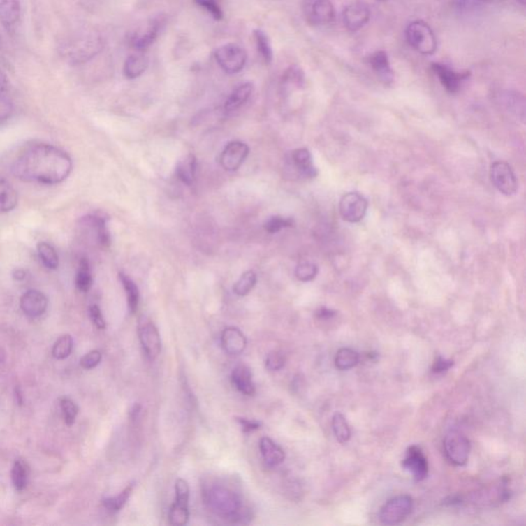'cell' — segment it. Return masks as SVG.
Instances as JSON below:
<instances>
[{"label":"cell","instance_id":"d6a6232c","mask_svg":"<svg viewBox=\"0 0 526 526\" xmlns=\"http://www.w3.org/2000/svg\"><path fill=\"white\" fill-rule=\"evenodd\" d=\"M119 279H121L122 284H123L124 291L126 293V298H128V305L130 307L131 313H136L138 309L139 298H140V294H139L138 287L136 284L134 283L128 276L124 274H119Z\"/></svg>","mask_w":526,"mask_h":526},{"label":"cell","instance_id":"ffe728a7","mask_svg":"<svg viewBox=\"0 0 526 526\" xmlns=\"http://www.w3.org/2000/svg\"><path fill=\"white\" fill-rule=\"evenodd\" d=\"M368 63L383 84L390 85L394 82V71L385 51H377L371 54L368 58Z\"/></svg>","mask_w":526,"mask_h":526},{"label":"cell","instance_id":"6da1fadb","mask_svg":"<svg viewBox=\"0 0 526 526\" xmlns=\"http://www.w3.org/2000/svg\"><path fill=\"white\" fill-rule=\"evenodd\" d=\"M72 171L71 156L52 144L26 146L12 163V173L24 182L54 185L66 180Z\"/></svg>","mask_w":526,"mask_h":526},{"label":"cell","instance_id":"f35d334b","mask_svg":"<svg viewBox=\"0 0 526 526\" xmlns=\"http://www.w3.org/2000/svg\"><path fill=\"white\" fill-rule=\"evenodd\" d=\"M255 41H256L257 49H258L259 53L265 63L270 64L272 61V49L270 45V39L268 36L264 34L261 30H255L254 31Z\"/></svg>","mask_w":526,"mask_h":526},{"label":"cell","instance_id":"db71d44e","mask_svg":"<svg viewBox=\"0 0 526 526\" xmlns=\"http://www.w3.org/2000/svg\"><path fill=\"white\" fill-rule=\"evenodd\" d=\"M25 272L24 270H17L15 272L14 278L17 279V280H23V279H25Z\"/></svg>","mask_w":526,"mask_h":526},{"label":"cell","instance_id":"5bb4252c","mask_svg":"<svg viewBox=\"0 0 526 526\" xmlns=\"http://www.w3.org/2000/svg\"><path fill=\"white\" fill-rule=\"evenodd\" d=\"M305 15L313 25H329L335 18L334 6L330 0H309L305 6Z\"/></svg>","mask_w":526,"mask_h":526},{"label":"cell","instance_id":"3957f363","mask_svg":"<svg viewBox=\"0 0 526 526\" xmlns=\"http://www.w3.org/2000/svg\"><path fill=\"white\" fill-rule=\"evenodd\" d=\"M207 506L218 516L228 520L235 521L242 518L241 497L231 488L222 485H213L205 491Z\"/></svg>","mask_w":526,"mask_h":526},{"label":"cell","instance_id":"44dd1931","mask_svg":"<svg viewBox=\"0 0 526 526\" xmlns=\"http://www.w3.org/2000/svg\"><path fill=\"white\" fill-rule=\"evenodd\" d=\"M231 383L233 386L245 396H253L256 393L252 379L250 368L245 365H239L231 372Z\"/></svg>","mask_w":526,"mask_h":526},{"label":"cell","instance_id":"9a60e30c","mask_svg":"<svg viewBox=\"0 0 526 526\" xmlns=\"http://www.w3.org/2000/svg\"><path fill=\"white\" fill-rule=\"evenodd\" d=\"M249 150V146L244 142H229L220 156L222 168L229 172L237 171L248 156Z\"/></svg>","mask_w":526,"mask_h":526},{"label":"cell","instance_id":"681fc988","mask_svg":"<svg viewBox=\"0 0 526 526\" xmlns=\"http://www.w3.org/2000/svg\"><path fill=\"white\" fill-rule=\"evenodd\" d=\"M453 361L444 359V358L439 356V357L436 358L435 362H434L432 370H433L434 373H443L446 372V371L453 367Z\"/></svg>","mask_w":526,"mask_h":526},{"label":"cell","instance_id":"7dc6e473","mask_svg":"<svg viewBox=\"0 0 526 526\" xmlns=\"http://www.w3.org/2000/svg\"><path fill=\"white\" fill-rule=\"evenodd\" d=\"M89 318H91L93 324L100 330H104L106 328L105 319L102 315L101 309L97 305H93L89 307Z\"/></svg>","mask_w":526,"mask_h":526},{"label":"cell","instance_id":"60d3db41","mask_svg":"<svg viewBox=\"0 0 526 526\" xmlns=\"http://www.w3.org/2000/svg\"><path fill=\"white\" fill-rule=\"evenodd\" d=\"M293 220L290 218H283L280 216H274L270 217L268 221L264 224V229L270 233H277L283 228H291L293 226Z\"/></svg>","mask_w":526,"mask_h":526},{"label":"cell","instance_id":"2e32d148","mask_svg":"<svg viewBox=\"0 0 526 526\" xmlns=\"http://www.w3.org/2000/svg\"><path fill=\"white\" fill-rule=\"evenodd\" d=\"M344 24L350 31H358L368 23L370 19V10L364 1H355L349 4L342 15Z\"/></svg>","mask_w":526,"mask_h":526},{"label":"cell","instance_id":"c3c4849f","mask_svg":"<svg viewBox=\"0 0 526 526\" xmlns=\"http://www.w3.org/2000/svg\"><path fill=\"white\" fill-rule=\"evenodd\" d=\"M14 111L12 102L4 97L3 94H0V123L8 121Z\"/></svg>","mask_w":526,"mask_h":526},{"label":"cell","instance_id":"83f0119b","mask_svg":"<svg viewBox=\"0 0 526 526\" xmlns=\"http://www.w3.org/2000/svg\"><path fill=\"white\" fill-rule=\"evenodd\" d=\"M196 159L193 154H187L177 163V177L187 185H191L196 178Z\"/></svg>","mask_w":526,"mask_h":526},{"label":"cell","instance_id":"8fae6325","mask_svg":"<svg viewBox=\"0 0 526 526\" xmlns=\"http://www.w3.org/2000/svg\"><path fill=\"white\" fill-rule=\"evenodd\" d=\"M490 178L493 185L505 196H513L518 189V182L512 168L504 161L491 166Z\"/></svg>","mask_w":526,"mask_h":526},{"label":"cell","instance_id":"8d00e7d4","mask_svg":"<svg viewBox=\"0 0 526 526\" xmlns=\"http://www.w3.org/2000/svg\"><path fill=\"white\" fill-rule=\"evenodd\" d=\"M28 474H29V470H28L27 464L24 460H16L13 467L12 480L17 490H23L26 488Z\"/></svg>","mask_w":526,"mask_h":526},{"label":"cell","instance_id":"5b68a950","mask_svg":"<svg viewBox=\"0 0 526 526\" xmlns=\"http://www.w3.org/2000/svg\"><path fill=\"white\" fill-rule=\"evenodd\" d=\"M443 449L447 460L456 467H462L468 462L470 455V440L462 432H448L443 441Z\"/></svg>","mask_w":526,"mask_h":526},{"label":"cell","instance_id":"484cf974","mask_svg":"<svg viewBox=\"0 0 526 526\" xmlns=\"http://www.w3.org/2000/svg\"><path fill=\"white\" fill-rule=\"evenodd\" d=\"M18 205V193L8 181L0 176V214L14 210Z\"/></svg>","mask_w":526,"mask_h":526},{"label":"cell","instance_id":"52a82bcc","mask_svg":"<svg viewBox=\"0 0 526 526\" xmlns=\"http://www.w3.org/2000/svg\"><path fill=\"white\" fill-rule=\"evenodd\" d=\"M215 59L222 71L228 74H235L245 67L247 54L240 45L228 43L216 50Z\"/></svg>","mask_w":526,"mask_h":526},{"label":"cell","instance_id":"7bdbcfd3","mask_svg":"<svg viewBox=\"0 0 526 526\" xmlns=\"http://www.w3.org/2000/svg\"><path fill=\"white\" fill-rule=\"evenodd\" d=\"M196 4L209 13L215 20L224 18V12L221 6L218 3V0H194Z\"/></svg>","mask_w":526,"mask_h":526},{"label":"cell","instance_id":"8992f818","mask_svg":"<svg viewBox=\"0 0 526 526\" xmlns=\"http://www.w3.org/2000/svg\"><path fill=\"white\" fill-rule=\"evenodd\" d=\"M414 509V501L409 495H398L388 499L379 511V520L386 525L403 523Z\"/></svg>","mask_w":526,"mask_h":526},{"label":"cell","instance_id":"ab89813d","mask_svg":"<svg viewBox=\"0 0 526 526\" xmlns=\"http://www.w3.org/2000/svg\"><path fill=\"white\" fill-rule=\"evenodd\" d=\"M60 407L62 410L63 418H64L66 425H72L75 421L76 416L78 414V407L71 399L63 397L60 400Z\"/></svg>","mask_w":526,"mask_h":526},{"label":"cell","instance_id":"f6af8a7d","mask_svg":"<svg viewBox=\"0 0 526 526\" xmlns=\"http://www.w3.org/2000/svg\"><path fill=\"white\" fill-rule=\"evenodd\" d=\"M491 0H455V6L460 12H474L478 8H483Z\"/></svg>","mask_w":526,"mask_h":526},{"label":"cell","instance_id":"7a4b0ae2","mask_svg":"<svg viewBox=\"0 0 526 526\" xmlns=\"http://www.w3.org/2000/svg\"><path fill=\"white\" fill-rule=\"evenodd\" d=\"M102 45L101 37L95 32L78 30L60 41L59 52L67 62L78 65L94 58L101 51Z\"/></svg>","mask_w":526,"mask_h":526},{"label":"cell","instance_id":"cb8c5ba5","mask_svg":"<svg viewBox=\"0 0 526 526\" xmlns=\"http://www.w3.org/2000/svg\"><path fill=\"white\" fill-rule=\"evenodd\" d=\"M253 89L254 88H253V85L251 82H246V84L238 87L231 94V96L226 100V104H224V110H226V112H235L238 109L241 108L248 101L251 95H252Z\"/></svg>","mask_w":526,"mask_h":526},{"label":"cell","instance_id":"816d5d0a","mask_svg":"<svg viewBox=\"0 0 526 526\" xmlns=\"http://www.w3.org/2000/svg\"><path fill=\"white\" fill-rule=\"evenodd\" d=\"M335 315L336 312L333 311V309H326V307H321L316 313V316L319 320H330Z\"/></svg>","mask_w":526,"mask_h":526},{"label":"cell","instance_id":"e0dca14e","mask_svg":"<svg viewBox=\"0 0 526 526\" xmlns=\"http://www.w3.org/2000/svg\"><path fill=\"white\" fill-rule=\"evenodd\" d=\"M21 16L20 0H0V25L8 34H15Z\"/></svg>","mask_w":526,"mask_h":526},{"label":"cell","instance_id":"e575fe53","mask_svg":"<svg viewBox=\"0 0 526 526\" xmlns=\"http://www.w3.org/2000/svg\"><path fill=\"white\" fill-rule=\"evenodd\" d=\"M134 490V484H129L126 488L119 495L108 499H103L104 507L111 513H117L121 511L128 502L129 497L132 495Z\"/></svg>","mask_w":526,"mask_h":526},{"label":"cell","instance_id":"1f68e13d","mask_svg":"<svg viewBox=\"0 0 526 526\" xmlns=\"http://www.w3.org/2000/svg\"><path fill=\"white\" fill-rule=\"evenodd\" d=\"M37 253H38L39 259L45 268L49 270H57L59 266L58 253L56 249L51 244L41 242L37 245Z\"/></svg>","mask_w":526,"mask_h":526},{"label":"cell","instance_id":"d590c367","mask_svg":"<svg viewBox=\"0 0 526 526\" xmlns=\"http://www.w3.org/2000/svg\"><path fill=\"white\" fill-rule=\"evenodd\" d=\"M256 274L252 270L244 272L239 281L233 286V292L238 296H246L252 291L253 288L256 285Z\"/></svg>","mask_w":526,"mask_h":526},{"label":"cell","instance_id":"d4e9b609","mask_svg":"<svg viewBox=\"0 0 526 526\" xmlns=\"http://www.w3.org/2000/svg\"><path fill=\"white\" fill-rule=\"evenodd\" d=\"M161 27V21L156 20V21L152 22V24L148 26L145 31L142 32V34H135L133 38L131 39V45L137 51H143V50L147 49L156 41Z\"/></svg>","mask_w":526,"mask_h":526},{"label":"cell","instance_id":"f5cc1de1","mask_svg":"<svg viewBox=\"0 0 526 526\" xmlns=\"http://www.w3.org/2000/svg\"><path fill=\"white\" fill-rule=\"evenodd\" d=\"M8 78H6V74L0 71V94H3L8 89Z\"/></svg>","mask_w":526,"mask_h":526},{"label":"cell","instance_id":"bcb514c9","mask_svg":"<svg viewBox=\"0 0 526 526\" xmlns=\"http://www.w3.org/2000/svg\"><path fill=\"white\" fill-rule=\"evenodd\" d=\"M102 360L101 351L94 350L85 355L80 360V365L85 369H93L99 365Z\"/></svg>","mask_w":526,"mask_h":526},{"label":"cell","instance_id":"f1b7e54d","mask_svg":"<svg viewBox=\"0 0 526 526\" xmlns=\"http://www.w3.org/2000/svg\"><path fill=\"white\" fill-rule=\"evenodd\" d=\"M148 66V60L143 54H132L124 65V74L129 80H135L144 73Z\"/></svg>","mask_w":526,"mask_h":526},{"label":"cell","instance_id":"603a6c76","mask_svg":"<svg viewBox=\"0 0 526 526\" xmlns=\"http://www.w3.org/2000/svg\"><path fill=\"white\" fill-rule=\"evenodd\" d=\"M292 161L299 172L307 178H315L318 175L316 168L314 166L311 152L307 148H298L292 152Z\"/></svg>","mask_w":526,"mask_h":526},{"label":"cell","instance_id":"11a10c76","mask_svg":"<svg viewBox=\"0 0 526 526\" xmlns=\"http://www.w3.org/2000/svg\"><path fill=\"white\" fill-rule=\"evenodd\" d=\"M1 45H2V39H1V36H0V49H1Z\"/></svg>","mask_w":526,"mask_h":526},{"label":"cell","instance_id":"7c38bea8","mask_svg":"<svg viewBox=\"0 0 526 526\" xmlns=\"http://www.w3.org/2000/svg\"><path fill=\"white\" fill-rule=\"evenodd\" d=\"M432 71L437 76L441 85L451 94L458 93L462 89V85L470 78V72H458L441 63H433Z\"/></svg>","mask_w":526,"mask_h":526},{"label":"cell","instance_id":"ee69618b","mask_svg":"<svg viewBox=\"0 0 526 526\" xmlns=\"http://www.w3.org/2000/svg\"><path fill=\"white\" fill-rule=\"evenodd\" d=\"M285 364L286 357L281 351H270L266 357L265 366L270 371L281 370L285 366Z\"/></svg>","mask_w":526,"mask_h":526},{"label":"cell","instance_id":"836d02e7","mask_svg":"<svg viewBox=\"0 0 526 526\" xmlns=\"http://www.w3.org/2000/svg\"><path fill=\"white\" fill-rule=\"evenodd\" d=\"M333 430L334 436L337 439L338 442L344 444L350 440L351 436L350 425H349L346 418L340 412H336L333 416Z\"/></svg>","mask_w":526,"mask_h":526},{"label":"cell","instance_id":"4dcf8cb0","mask_svg":"<svg viewBox=\"0 0 526 526\" xmlns=\"http://www.w3.org/2000/svg\"><path fill=\"white\" fill-rule=\"evenodd\" d=\"M359 361V353L349 348L340 349L336 353L335 359H334L335 367L342 371L350 370V369L356 367Z\"/></svg>","mask_w":526,"mask_h":526},{"label":"cell","instance_id":"ac0fdd59","mask_svg":"<svg viewBox=\"0 0 526 526\" xmlns=\"http://www.w3.org/2000/svg\"><path fill=\"white\" fill-rule=\"evenodd\" d=\"M20 307L26 316L37 318L43 316L48 309V298L38 290H28L20 300Z\"/></svg>","mask_w":526,"mask_h":526},{"label":"cell","instance_id":"4fadbf2b","mask_svg":"<svg viewBox=\"0 0 526 526\" xmlns=\"http://www.w3.org/2000/svg\"><path fill=\"white\" fill-rule=\"evenodd\" d=\"M402 467L404 470L411 473L414 480L418 482L425 480L429 473L427 458L423 455L421 447L416 445L408 447L402 462Z\"/></svg>","mask_w":526,"mask_h":526},{"label":"cell","instance_id":"74e56055","mask_svg":"<svg viewBox=\"0 0 526 526\" xmlns=\"http://www.w3.org/2000/svg\"><path fill=\"white\" fill-rule=\"evenodd\" d=\"M73 350V339L71 335H63L54 342L53 348V356L56 359L64 360L71 356Z\"/></svg>","mask_w":526,"mask_h":526},{"label":"cell","instance_id":"f907efd6","mask_svg":"<svg viewBox=\"0 0 526 526\" xmlns=\"http://www.w3.org/2000/svg\"><path fill=\"white\" fill-rule=\"evenodd\" d=\"M238 423L241 425L242 430L245 433H252V432L257 431L261 429V423L259 421L254 420H248L245 418H237Z\"/></svg>","mask_w":526,"mask_h":526},{"label":"cell","instance_id":"f546056e","mask_svg":"<svg viewBox=\"0 0 526 526\" xmlns=\"http://www.w3.org/2000/svg\"><path fill=\"white\" fill-rule=\"evenodd\" d=\"M93 285V276H92L91 265L88 259H80L76 272L75 286L80 292H88Z\"/></svg>","mask_w":526,"mask_h":526},{"label":"cell","instance_id":"b9f144b4","mask_svg":"<svg viewBox=\"0 0 526 526\" xmlns=\"http://www.w3.org/2000/svg\"><path fill=\"white\" fill-rule=\"evenodd\" d=\"M296 278L301 282H309L314 280L318 275V266L311 263L299 264L295 270Z\"/></svg>","mask_w":526,"mask_h":526},{"label":"cell","instance_id":"277c9868","mask_svg":"<svg viewBox=\"0 0 526 526\" xmlns=\"http://www.w3.org/2000/svg\"><path fill=\"white\" fill-rule=\"evenodd\" d=\"M408 43L418 53L430 56L437 50V39L432 28L423 21H414L406 28Z\"/></svg>","mask_w":526,"mask_h":526},{"label":"cell","instance_id":"9c48e42d","mask_svg":"<svg viewBox=\"0 0 526 526\" xmlns=\"http://www.w3.org/2000/svg\"><path fill=\"white\" fill-rule=\"evenodd\" d=\"M138 335L146 357L154 361L158 358L161 351V340L159 329L152 320L142 316L139 320Z\"/></svg>","mask_w":526,"mask_h":526},{"label":"cell","instance_id":"ba28073f","mask_svg":"<svg viewBox=\"0 0 526 526\" xmlns=\"http://www.w3.org/2000/svg\"><path fill=\"white\" fill-rule=\"evenodd\" d=\"M175 502L170 509L169 521L172 525H185L189 520V482L178 479L175 483Z\"/></svg>","mask_w":526,"mask_h":526},{"label":"cell","instance_id":"4316f807","mask_svg":"<svg viewBox=\"0 0 526 526\" xmlns=\"http://www.w3.org/2000/svg\"><path fill=\"white\" fill-rule=\"evenodd\" d=\"M82 222L95 231L96 238L100 245L102 247L110 245V233L107 228L105 218L98 215H89L82 218Z\"/></svg>","mask_w":526,"mask_h":526},{"label":"cell","instance_id":"30bf717a","mask_svg":"<svg viewBox=\"0 0 526 526\" xmlns=\"http://www.w3.org/2000/svg\"><path fill=\"white\" fill-rule=\"evenodd\" d=\"M368 202L361 193H349L342 196L339 203V213L346 221L357 224L365 217Z\"/></svg>","mask_w":526,"mask_h":526},{"label":"cell","instance_id":"d6986e66","mask_svg":"<svg viewBox=\"0 0 526 526\" xmlns=\"http://www.w3.org/2000/svg\"><path fill=\"white\" fill-rule=\"evenodd\" d=\"M221 346L231 356L241 355L246 350L247 338L237 327H226L221 334Z\"/></svg>","mask_w":526,"mask_h":526},{"label":"cell","instance_id":"7402d4cb","mask_svg":"<svg viewBox=\"0 0 526 526\" xmlns=\"http://www.w3.org/2000/svg\"><path fill=\"white\" fill-rule=\"evenodd\" d=\"M261 455L268 467L279 466L285 460V451L274 440L268 437L261 439L259 442Z\"/></svg>","mask_w":526,"mask_h":526}]
</instances>
